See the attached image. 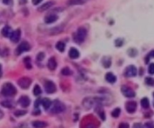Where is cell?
<instances>
[{"label": "cell", "instance_id": "cell-9", "mask_svg": "<svg viewBox=\"0 0 154 128\" xmlns=\"http://www.w3.org/2000/svg\"><path fill=\"white\" fill-rule=\"evenodd\" d=\"M125 109L129 113H134L137 109V103L135 101H129L125 103Z\"/></svg>", "mask_w": 154, "mask_h": 128}, {"label": "cell", "instance_id": "cell-11", "mask_svg": "<svg viewBox=\"0 0 154 128\" xmlns=\"http://www.w3.org/2000/svg\"><path fill=\"white\" fill-rule=\"evenodd\" d=\"M18 103H20V105H21L22 107L27 108V106H29L30 104V99L27 96H22L18 100Z\"/></svg>", "mask_w": 154, "mask_h": 128}, {"label": "cell", "instance_id": "cell-46", "mask_svg": "<svg viewBox=\"0 0 154 128\" xmlns=\"http://www.w3.org/2000/svg\"><path fill=\"white\" fill-rule=\"evenodd\" d=\"M153 106H154V102H153Z\"/></svg>", "mask_w": 154, "mask_h": 128}, {"label": "cell", "instance_id": "cell-21", "mask_svg": "<svg viewBox=\"0 0 154 128\" xmlns=\"http://www.w3.org/2000/svg\"><path fill=\"white\" fill-rule=\"evenodd\" d=\"M88 0H69L68 5H75L84 4Z\"/></svg>", "mask_w": 154, "mask_h": 128}, {"label": "cell", "instance_id": "cell-40", "mask_svg": "<svg viewBox=\"0 0 154 128\" xmlns=\"http://www.w3.org/2000/svg\"><path fill=\"white\" fill-rule=\"evenodd\" d=\"M43 2V0H32V2H33V4L35 5H38L39 3Z\"/></svg>", "mask_w": 154, "mask_h": 128}, {"label": "cell", "instance_id": "cell-3", "mask_svg": "<svg viewBox=\"0 0 154 128\" xmlns=\"http://www.w3.org/2000/svg\"><path fill=\"white\" fill-rule=\"evenodd\" d=\"M51 107H52L51 112L52 113H54V114L61 113L65 110V105L59 100H54L52 103Z\"/></svg>", "mask_w": 154, "mask_h": 128}, {"label": "cell", "instance_id": "cell-7", "mask_svg": "<svg viewBox=\"0 0 154 128\" xmlns=\"http://www.w3.org/2000/svg\"><path fill=\"white\" fill-rule=\"evenodd\" d=\"M137 68L133 65H130L126 67L125 70V76L126 77H135L137 75Z\"/></svg>", "mask_w": 154, "mask_h": 128}, {"label": "cell", "instance_id": "cell-22", "mask_svg": "<svg viewBox=\"0 0 154 128\" xmlns=\"http://www.w3.org/2000/svg\"><path fill=\"white\" fill-rule=\"evenodd\" d=\"M33 126L34 127H45L48 126L47 123L44 122V121H40V120H36L33 122Z\"/></svg>", "mask_w": 154, "mask_h": 128}, {"label": "cell", "instance_id": "cell-23", "mask_svg": "<svg viewBox=\"0 0 154 128\" xmlns=\"http://www.w3.org/2000/svg\"><path fill=\"white\" fill-rule=\"evenodd\" d=\"M141 105L144 109H148L149 106H150V102H149V99L146 97L143 98L141 101Z\"/></svg>", "mask_w": 154, "mask_h": 128}, {"label": "cell", "instance_id": "cell-35", "mask_svg": "<svg viewBox=\"0 0 154 128\" xmlns=\"http://www.w3.org/2000/svg\"><path fill=\"white\" fill-rule=\"evenodd\" d=\"M150 57H154V50L152 51H150V54L147 55V57H146V63H148L149 60L150 59Z\"/></svg>", "mask_w": 154, "mask_h": 128}, {"label": "cell", "instance_id": "cell-39", "mask_svg": "<svg viewBox=\"0 0 154 128\" xmlns=\"http://www.w3.org/2000/svg\"><path fill=\"white\" fill-rule=\"evenodd\" d=\"M119 127L120 128H129V125L128 124H124V123H122V124H120V125H119Z\"/></svg>", "mask_w": 154, "mask_h": 128}, {"label": "cell", "instance_id": "cell-42", "mask_svg": "<svg viewBox=\"0 0 154 128\" xmlns=\"http://www.w3.org/2000/svg\"><path fill=\"white\" fill-rule=\"evenodd\" d=\"M141 124H135V125H134V127H141V125H140Z\"/></svg>", "mask_w": 154, "mask_h": 128}, {"label": "cell", "instance_id": "cell-24", "mask_svg": "<svg viewBox=\"0 0 154 128\" xmlns=\"http://www.w3.org/2000/svg\"><path fill=\"white\" fill-rule=\"evenodd\" d=\"M56 48L60 52H64L65 49V44L63 42H58L56 44Z\"/></svg>", "mask_w": 154, "mask_h": 128}, {"label": "cell", "instance_id": "cell-45", "mask_svg": "<svg viewBox=\"0 0 154 128\" xmlns=\"http://www.w3.org/2000/svg\"><path fill=\"white\" fill-rule=\"evenodd\" d=\"M153 97H154V93H153Z\"/></svg>", "mask_w": 154, "mask_h": 128}, {"label": "cell", "instance_id": "cell-12", "mask_svg": "<svg viewBox=\"0 0 154 128\" xmlns=\"http://www.w3.org/2000/svg\"><path fill=\"white\" fill-rule=\"evenodd\" d=\"M58 16L56 15V14H48V15H47L46 17H45V23L50 24V23H54V22L58 21Z\"/></svg>", "mask_w": 154, "mask_h": 128}, {"label": "cell", "instance_id": "cell-25", "mask_svg": "<svg viewBox=\"0 0 154 128\" xmlns=\"http://www.w3.org/2000/svg\"><path fill=\"white\" fill-rule=\"evenodd\" d=\"M128 54H129L130 57H136L138 54V51L135 48H129L128 50Z\"/></svg>", "mask_w": 154, "mask_h": 128}, {"label": "cell", "instance_id": "cell-37", "mask_svg": "<svg viewBox=\"0 0 154 128\" xmlns=\"http://www.w3.org/2000/svg\"><path fill=\"white\" fill-rule=\"evenodd\" d=\"M41 103H42V99H36V101L35 102V104H34L35 107L36 108V109H38V106H39V105H40Z\"/></svg>", "mask_w": 154, "mask_h": 128}, {"label": "cell", "instance_id": "cell-30", "mask_svg": "<svg viewBox=\"0 0 154 128\" xmlns=\"http://www.w3.org/2000/svg\"><path fill=\"white\" fill-rule=\"evenodd\" d=\"M120 112H121L120 109L116 108V109H115L112 112V116L114 117V118H118L120 115Z\"/></svg>", "mask_w": 154, "mask_h": 128}, {"label": "cell", "instance_id": "cell-6", "mask_svg": "<svg viewBox=\"0 0 154 128\" xmlns=\"http://www.w3.org/2000/svg\"><path fill=\"white\" fill-rule=\"evenodd\" d=\"M121 91L125 97L132 98L135 97V92L131 88H129V87L128 86H125V85L122 86Z\"/></svg>", "mask_w": 154, "mask_h": 128}, {"label": "cell", "instance_id": "cell-4", "mask_svg": "<svg viewBox=\"0 0 154 128\" xmlns=\"http://www.w3.org/2000/svg\"><path fill=\"white\" fill-rule=\"evenodd\" d=\"M31 83H32V80H31L30 78H28V77L21 78V79L18 80V81H17L18 85H19L22 89H25V90L30 86Z\"/></svg>", "mask_w": 154, "mask_h": 128}, {"label": "cell", "instance_id": "cell-19", "mask_svg": "<svg viewBox=\"0 0 154 128\" xmlns=\"http://www.w3.org/2000/svg\"><path fill=\"white\" fill-rule=\"evenodd\" d=\"M52 5H53V2H46V3H44L43 5H41L40 7L38 8V10L39 11V12H44V11L48 10V8H50Z\"/></svg>", "mask_w": 154, "mask_h": 128}, {"label": "cell", "instance_id": "cell-1", "mask_svg": "<svg viewBox=\"0 0 154 128\" xmlns=\"http://www.w3.org/2000/svg\"><path fill=\"white\" fill-rule=\"evenodd\" d=\"M17 94L15 87L12 83L7 82L3 84L2 88V94L6 97H12Z\"/></svg>", "mask_w": 154, "mask_h": 128}, {"label": "cell", "instance_id": "cell-28", "mask_svg": "<svg viewBox=\"0 0 154 128\" xmlns=\"http://www.w3.org/2000/svg\"><path fill=\"white\" fill-rule=\"evenodd\" d=\"M2 105H3L4 107L8 108V109H11V108L13 107V103L12 102H11L10 100H5L2 103Z\"/></svg>", "mask_w": 154, "mask_h": 128}, {"label": "cell", "instance_id": "cell-32", "mask_svg": "<svg viewBox=\"0 0 154 128\" xmlns=\"http://www.w3.org/2000/svg\"><path fill=\"white\" fill-rule=\"evenodd\" d=\"M115 44L116 47H122V45L123 44V41L121 38H117L115 41Z\"/></svg>", "mask_w": 154, "mask_h": 128}, {"label": "cell", "instance_id": "cell-34", "mask_svg": "<svg viewBox=\"0 0 154 128\" xmlns=\"http://www.w3.org/2000/svg\"><path fill=\"white\" fill-rule=\"evenodd\" d=\"M45 58V54L43 52H40V53H38V55H37V60H38V61H42Z\"/></svg>", "mask_w": 154, "mask_h": 128}, {"label": "cell", "instance_id": "cell-18", "mask_svg": "<svg viewBox=\"0 0 154 128\" xmlns=\"http://www.w3.org/2000/svg\"><path fill=\"white\" fill-rule=\"evenodd\" d=\"M111 58L109 57H104L101 60V63L102 65L104 66V68H109V67L111 66Z\"/></svg>", "mask_w": 154, "mask_h": 128}, {"label": "cell", "instance_id": "cell-44", "mask_svg": "<svg viewBox=\"0 0 154 128\" xmlns=\"http://www.w3.org/2000/svg\"><path fill=\"white\" fill-rule=\"evenodd\" d=\"M2 66H1V65H0V77L2 76Z\"/></svg>", "mask_w": 154, "mask_h": 128}, {"label": "cell", "instance_id": "cell-29", "mask_svg": "<svg viewBox=\"0 0 154 128\" xmlns=\"http://www.w3.org/2000/svg\"><path fill=\"white\" fill-rule=\"evenodd\" d=\"M24 63H25V66H26V68L28 69H30L31 68H32V65H31V63H30V57H25V59H24Z\"/></svg>", "mask_w": 154, "mask_h": 128}, {"label": "cell", "instance_id": "cell-26", "mask_svg": "<svg viewBox=\"0 0 154 128\" xmlns=\"http://www.w3.org/2000/svg\"><path fill=\"white\" fill-rule=\"evenodd\" d=\"M41 93H42V90H41L40 87L38 86V84L35 85L34 88H33V94L35 96H38L40 95Z\"/></svg>", "mask_w": 154, "mask_h": 128}, {"label": "cell", "instance_id": "cell-13", "mask_svg": "<svg viewBox=\"0 0 154 128\" xmlns=\"http://www.w3.org/2000/svg\"><path fill=\"white\" fill-rule=\"evenodd\" d=\"M69 57L71 59H77L79 57V51L75 48H71L69 51Z\"/></svg>", "mask_w": 154, "mask_h": 128}, {"label": "cell", "instance_id": "cell-36", "mask_svg": "<svg viewBox=\"0 0 154 128\" xmlns=\"http://www.w3.org/2000/svg\"><path fill=\"white\" fill-rule=\"evenodd\" d=\"M27 113L26 111H17L14 112V115L15 116H22V115H24Z\"/></svg>", "mask_w": 154, "mask_h": 128}, {"label": "cell", "instance_id": "cell-17", "mask_svg": "<svg viewBox=\"0 0 154 128\" xmlns=\"http://www.w3.org/2000/svg\"><path fill=\"white\" fill-rule=\"evenodd\" d=\"M95 111H96L97 113L98 114L100 118L102 119L103 120H105V114H104V110H103L102 107H101L100 103L97 105L96 108H95Z\"/></svg>", "mask_w": 154, "mask_h": 128}, {"label": "cell", "instance_id": "cell-41", "mask_svg": "<svg viewBox=\"0 0 154 128\" xmlns=\"http://www.w3.org/2000/svg\"><path fill=\"white\" fill-rule=\"evenodd\" d=\"M12 0H2V2L4 3L5 5H10L12 3Z\"/></svg>", "mask_w": 154, "mask_h": 128}, {"label": "cell", "instance_id": "cell-10", "mask_svg": "<svg viewBox=\"0 0 154 128\" xmlns=\"http://www.w3.org/2000/svg\"><path fill=\"white\" fill-rule=\"evenodd\" d=\"M21 29H17L16 30L13 31L10 36V39L14 43H17V42H19L20 38H21Z\"/></svg>", "mask_w": 154, "mask_h": 128}, {"label": "cell", "instance_id": "cell-2", "mask_svg": "<svg viewBox=\"0 0 154 128\" xmlns=\"http://www.w3.org/2000/svg\"><path fill=\"white\" fill-rule=\"evenodd\" d=\"M87 36V30L85 28L80 27L77 29L76 33L73 36V39L75 41V42L78 43V44H81L85 41V38Z\"/></svg>", "mask_w": 154, "mask_h": 128}, {"label": "cell", "instance_id": "cell-31", "mask_svg": "<svg viewBox=\"0 0 154 128\" xmlns=\"http://www.w3.org/2000/svg\"><path fill=\"white\" fill-rule=\"evenodd\" d=\"M145 82L147 85L152 86V85H154V79L153 78H150V77H147L145 79Z\"/></svg>", "mask_w": 154, "mask_h": 128}, {"label": "cell", "instance_id": "cell-16", "mask_svg": "<svg viewBox=\"0 0 154 128\" xmlns=\"http://www.w3.org/2000/svg\"><path fill=\"white\" fill-rule=\"evenodd\" d=\"M48 68L50 70H54L57 68V62L54 57H51L48 61Z\"/></svg>", "mask_w": 154, "mask_h": 128}, {"label": "cell", "instance_id": "cell-33", "mask_svg": "<svg viewBox=\"0 0 154 128\" xmlns=\"http://www.w3.org/2000/svg\"><path fill=\"white\" fill-rule=\"evenodd\" d=\"M148 73L150 75H154V63H150L148 68Z\"/></svg>", "mask_w": 154, "mask_h": 128}, {"label": "cell", "instance_id": "cell-43", "mask_svg": "<svg viewBox=\"0 0 154 128\" xmlns=\"http://www.w3.org/2000/svg\"><path fill=\"white\" fill-rule=\"evenodd\" d=\"M2 117H3V113H2V112L0 110V119L2 118Z\"/></svg>", "mask_w": 154, "mask_h": 128}, {"label": "cell", "instance_id": "cell-8", "mask_svg": "<svg viewBox=\"0 0 154 128\" xmlns=\"http://www.w3.org/2000/svg\"><path fill=\"white\" fill-rule=\"evenodd\" d=\"M44 88L45 92L48 93V94H53L57 90V88H56V85L54 84V83H53L51 81H48L45 83Z\"/></svg>", "mask_w": 154, "mask_h": 128}, {"label": "cell", "instance_id": "cell-38", "mask_svg": "<svg viewBox=\"0 0 154 128\" xmlns=\"http://www.w3.org/2000/svg\"><path fill=\"white\" fill-rule=\"evenodd\" d=\"M145 127H154V125L152 122H147L145 124Z\"/></svg>", "mask_w": 154, "mask_h": 128}, {"label": "cell", "instance_id": "cell-15", "mask_svg": "<svg viewBox=\"0 0 154 128\" xmlns=\"http://www.w3.org/2000/svg\"><path fill=\"white\" fill-rule=\"evenodd\" d=\"M105 79L107 82L110 84H114L116 81V77L112 73H107L105 75Z\"/></svg>", "mask_w": 154, "mask_h": 128}, {"label": "cell", "instance_id": "cell-14", "mask_svg": "<svg viewBox=\"0 0 154 128\" xmlns=\"http://www.w3.org/2000/svg\"><path fill=\"white\" fill-rule=\"evenodd\" d=\"M12 28L10 27H8V26H6L5 27H3V29H2V34L3 36L6 37V38H8V37L11 36V35H12Z\"/></svg>", "mask_w": 154, "mask_h": 128}, {"label": "cell", "instance_id": "cell-20", "mask_svg": "<svg viewBox=\"0 0 154 128\" xmlns=\"http://www.w3.org/2000/svg\"><path fill=\"white\" fill-rule=\"evenodd\" d=\"M52 103V102L51 101L50 99H48V98H44V99L42 100V104H43V106L44 107V109H45V110H48V109L51 107Z\"/></svg>", "mask_w": 154, "mask_h": 128}, {"label": "cell", "instance_id": "cell-27", "mask_svg": "<svg viewBox=\"0 0 154 128\" xmlns=\"http://www.w3.org/2000/svg\"><path fill=\"white\" fill-rule=\"evenodd\" d=\"M61 73H62V75H64L68 76V75H72L73 72L69 69V68H68V67H65V68H64V69L61 70Z\"/></svg>", "mask_w": 154, "mask_h": 128}, {"label": "cell", "instance_id": "cell-5", "mask_svg": "<svg viewBox=\"0 0 154 128\" xmlns=\"http://www.w3.org/2000/svg\"><path fill=\"white\" fill-rule=\"evenodd\" d=\"M30 49V46L29 43L27 42H23L18 45V47L16 49V54L20 55L23 52L29 51Z\"/></svg>", "mask_w": 154, "mask_h": 128}]
</instances>
